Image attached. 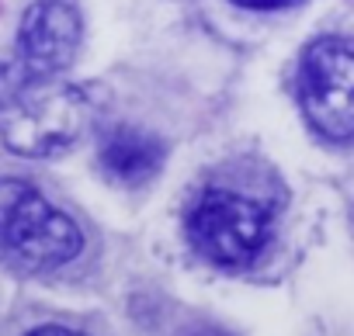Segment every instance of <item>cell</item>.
<instances>
[{"instance_id":"ba28073f","label":"cell","mask_w":354,"mask_h":336,"mask_svg":"<svg viewBox=\"0 0 354 336\" xmlns=\"http://www.w3.org/2000/svg\"><path fill=\"white\" fill-rule=\"evenodd\" d=\"M28 336H84V333H73V329H66V326H42V329H35V333H28Z\"/></svg>"},{"instance_id":"3957f363","label":"cell","mask_w":354,"mask_h":336,"mask_svg":"<svg viewBox=\"0 0 354 336\" xmlns=\"http://www.w3.org/2000/svg\"><path fill=\"white\" fill-rule=\"evenodd\" d=\"M192 246L219 267H247L271 239V212L230 188H209L188 212Z\"/></svg>"},{"instance_id":"8992f818","label":"cell","mask_w":354,"mask_h":336,"mask_svg":"<svg viewBox=\"0 0 354 336\" xmlns=\"http://www.w3.org/2000/svg\"><path fill=\"white\" fill-rule=\"evenodd\" d=\"M101 170L118 184H142L163 166V142L139 128H111L101 142Z\"/></svg>"},{"instance_id":"277c9868","label":"cell","mask_w":354,"mask_h":336,"mask_svg":"<svg viewBox=\"0 0 354 336\" xmlns=\"http://www.w3.org/2000/svg\"><path fill=\"white\" fill-rule=\"evenodd\" d=\"M299 101L309 125L333 142L354 139V49L333 39L313 42L299 66Z\"/></svg>"},{"instance_id":"52a82bcc","label":"cell","mask_w":354,"mask_h":336,"mask_svg":"<svg viewBox=\"0 0 354 336\" xmlns=\"http://www.w3.org/2000/svg\"><path fill=\"white\" fill-rule=\"evenodd\" d=\"M243 8H254V11H274V8H288L295 0H236Z\"/></svg>"},{"instance_id":"6da1fadb","label":"cell","mask_w":354,"mask_h":336,"mask_svg":"<svg viewBox=\"0 0 354 336\" xmlns=\"http://www.w3.org/2000/svg\"><path fill=\"white\" fill-rule=\"evenodd\" d=\"M91 118V101L80 87L56 83L53 77H8L0 90V139L18 156H56L70 149Z\"/></svg>"},{"instance_id":"7a4b0ae2","label":"cell","mask_w":354,"mask_h":336,"mask_svg":"<svg viewBox=\"0 0 354 336\" xmlns=\"http://www.w3.org/2000/svg\"><path fill=\"white\" fill-rule=\"evenodd\" d=\"M84 250L70 215L25 181H0V260L21 270H56Z\"/></svg>"},{"instance_id":"5b68a950","label":"cell","mask_w":354,"mask_h":336,"mask_svg":"<svg viewBox=\"0 0 354 336\" xmlns=\"http://www.w3.org/2000/svg\"><path fill=\"white\" fill-rule=\"evenodd\" d=\"M80 46V14L66 0H39L21 18L18 70L25 77H56Z\"/></svg>"},{"instance_id":"9c48e42d","label":"cell","mask_w":354,"mask_h":336,"mask_svg":"<svg viewBox=\"0 0 354 336\" xmlns=\"http://www.w3.org/2000/svg\"><path fill=\"white\" fill-rule=\"evenodd\" d=\"M181 336H230V333H223V329H216V326H192V329H185Z\"/></svg>"}]
</instances>
